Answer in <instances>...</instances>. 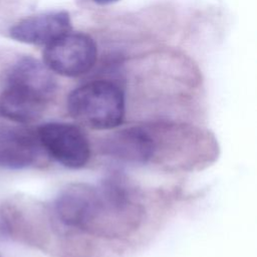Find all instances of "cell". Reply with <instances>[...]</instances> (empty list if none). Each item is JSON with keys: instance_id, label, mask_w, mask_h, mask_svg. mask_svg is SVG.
I'll return each mask as SVG.
<instances>
[{"instance_id": "obj_5", "label": "cell", "mask_w": 257, "mask_h": 257, "mask_svg": "<svg viewBox=\"0 0 257 257\" xmlns=\"http://www.w3.org/2000/svg\"><path fill=\"white\" fill-rule=\"evenodd\" d=\"M43 151L69 169H79L90 158V146L79 127L68 122L51 121L36 132Z\"/></svg>"}, {"instance_id": "obj_9", "label": "cell", "mask_w": 257, "mask_h": 257, "mask_svg": "<svg viewBox=\"0 0 257 257\" xmlns=\"http://www.w3.org/2000/svg\"><path fill=\"white\" fill-rule=\"evenodd\" d=\"M94 1L98 4H110V3H113L117 0H94Z\"/></svg>"}, {"instance_id": "obj_1", "label": "cell", "mask_w": 257, "mask_h": 257, "mask_svg": "<svg viewBox=\"0 0 257 257\" xmlns=\"http://www.w3.org/2000/svg\"><path fill=\"white\" fill-rule=\"evenodd\" d=\"M55 89V79L44 63L22 57L6 72L0 114L16 122H32L41 116Z\"/></svg>"}, {"instance_id": "obj_7", "label": "cell", "mask_w": 257, "mask_h": 257, "mask_svg": "<svg viewBox=\"0 0 257 257\" xmlns=\"http://www.w3.org/2000/svg\"><path fill=\"white\" fill-rule=\"evenodd\" d=\"M102 150L118 162L141 165L155 155L156 142L146 130L133 126L111 134L104 141Z\"/></svg>"}, {"instance_id": "obj_3", "label": "cell", "mask_w": 257, "mask_h": 257, "mask_svg": "<svg viewBox=\"0 0 257 257\" xmlns=\"http://www.w3.org/2000/svg\"><path fill=\"white\" fill-rule=\"evenodd\" d=\"M67 108L74 119L91 128L110 130L123 119L124 96L111 81H91L70 92Z\"/></svg>"}, {"instance_id": "obj_4", "label": "cell", "mask_w": 257, "mask_h": 257, "mask_svg": "<svg viewBox=\"0 0 257 257\" xmlns=\"http://www.w3.org/2000/svg\"><path fill=\"white\" fill-rule=\"evenodd\" d=\"M96 53V45L89 36L69 31L45 46L43 60L51 71L74 77L91 69Z\"/></svg>"}, {"instance_id": "obj_8", "label": "cell", "mask_w": 257, "mask_h": 257, "mask_svg": "<svg viewBox=\"0 0 257 257\" xmlns=\"http://www.w3.org/2000/svg\"><path fill=\"white\" fill-rule=\"evenodd\" d=\"M42 151L36 133L23 127L0 128V167L28 168L36 163Z\"/></svg>"}, {"instance_id": "obj_6", "label": "cell", "mask_w": 257, "mask_h": 257, "mask_svg": "<svg viewBox=\"0 0 257 257\" xmlns=\"http://www.w3.org/2000/svg\"><path fill=\"white\" fill-rule=\"evenodd\" d=\"M70 17L65 11H54L30 16L20 20L10 28V37L16 41L48 45L69 32Z\"/></svg>"}, {"instance_id": "obj_2", "label": "cell", "mask_w": 257, "mask_h": 257, "mask_svg": "<svg viewBox=\"0 0 257 257\" xmlns=\"http://www.w3.org/2000/svg\"><path fill=\"white\" fill-rule=\"evenodd\" d=\"M142 209L134 193L119 177L94 187L83 231L105 238H119L138 227Z\"/></svg>"}]
</instances>
